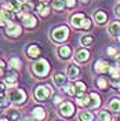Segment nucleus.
I'll use <instances>...</instances> for the list:
<instances>
[{"label":"nucleus","mask_w":120,"mask_h":121,"mask_svg":"<svg viewBox=\"0 0 120 121\" xmlns=\"http://www.w3.org/2000/svg\"><path fill=\"white\" fill-rule=\"evenodd\" d=\"M0 121H10V120H7V118H0Z\"/></svg>","instance_id":"nucleus-43"},{"label":"nucleus","mask_w":120,"mask_h":121,"mask_svg":"<svg viewBox=\"0 0 120 121\" xmlns=\"http://www.w3.org/2000/svg\"><path fill=\"white\" fill-rule=\"evenodd\" d=\"M6 33H7V36H11V37H18V36H21L22 29L18 23L8 22V25L6 26Z\"/></svg>","instance_id":"nucleus-6"},{"label":"nucleus","mask_w":120,"mask_h":121,"mask_svg":"<svg viewBox=\"0 0 120 121\" xmlns=\"http://www.w3.org/2000/svg\"><path fill=\"white\" fill-rule=\"evenodd\" d=\"M84 19H86V15L79 13V14H73L70 17V23L75 29H83V23H84Z\"/></svg>","instance_id":"nucleus-8"},{"label":"nucleus","mask_w":120,"mask_h":121,"mask_svg":"<svg viewBox=\"0 0 120 121\" xmlns=\"http://www.w3.org/2000/svg\"><path fill=\"white\" fill-rule=\"evenodd\" d=\"M75 59H76V62H79V63H86L87 60L90 59V51L86 50V48H82V50L76 51Z\"/></svg>","instance_id":"nucleus-10"},{"label":"nucleus","mask_w":120,"mask_h":121,"mask_svg":"<svg viewBox=\"0 0 120 121\" xmlns=\"http://www.w3.org/2000/svg\"><path fill=\"white\" fill-rule=\"evenodd\" d=\"M26 54L29 58H37L40 55V48H39L37 44H30L28 48H26Z\"/></svg>","instance_id":"nucleus-16"},{"label":"nucleus","mask_w":120,"mask_h":121,"mask_svg":"<svg viewBox=\"0 0 120 121\" xmlns=\"http://www.w3.org/2000/svg\"><path fill=\"white\" fill-rule=\"evenodd\" d=\"M32 72L37 77H46L50 72V65L46 59H39L32 65Z\"/></svg>","instance_id":"nucleus-2"},{"label":"nucleus","mask_w":120,"mask_h":121,"mask_svg":"<svg viewBox=\"0 0 120 121\" xmlns=\"http://www.w3.org/2000/svg\"><path fill=\"white\" fill-rule=\"evenodd\" d=\"M58 54H60V56L62 59H68L72 55V48L69 45H61L60 48H58Z\"/></svg>","instance_id":"nucleus-17"},{"label":"nucleus","mask_w":120,"mask_h":121,"mask_svg":"<svg viewBox=\"0 0 120 121\" xmlns=\"http://www.w3.org/2000/svg\"><path fill=\"white\" fill-rule=\"evenodd\" d=\"M54 84L57 85V87H60V88H62V87H65L66 85V77L62 74V73H57V74H54Z\"/></svg>","instance_id":"nucleus-18"},{"label":"nucleus","mask_w":120,"mask_h":121,"mask_svg":"<svg viewBox=\"0 0 120 121\" xmlns=\"http://www.w3.org/2000/svg\"><path fill=\"white\" fill-rule=\"evenodd\" d=\"M109 73L112 76V78H120V66L119 65H115L109 68Z\"/></svg>","instance_id":"nucleus-27"},{"label":"nucleus","mask_w":120,"mask_h":121,"mask_svg":"<svg viewBox=\"0 0 120 121\" xmlns=\"http://www.w3.org/2000/svg\"><path fill=\"white\" fill-rule=\"evenodd\" d=\"M94 118H95L94 114L88 110H83L79 113V120L80 121H94Z\"/></svg>","instance_id":"nucleus-21"},{"label":"nucleus","mask_w":120,"mask_h":121,"mask_svg":"<svg viewBox=\"0 0 120 121\" xmlns=\"http://www.w3.org/2000/svg\"><path fill=\"white\" fill-rule=\"evenodd\" d=\"M76 6V0H66V7L68 8H73Z\"/></svg>","instance_id":"nucleus-35"},{"label":"nucleus","mask_w":120,"mask_h":121,"mask_svg":"<svg viewBox=\"0 0 120 121\" xmlns=\"http://www.w3.org/2000/svg\"><path fill=\"white\" fill-rule=\"evenodd\" d=\"M80 1H82L83 4H88L90 3V0H80Z\"/></svg>","instance_id":"nucleus-39"},{"label":"nucleus","mask_w":120,"mask_h":121,"mask_svg":"<svg viewBox=\"0 0 120 121\" xmlns=\"http://www.w3.org/2000/svg\"><path fill=\"white\" fill-rule=\"evenodd\" d=\"M115 14L117 15V17H120V4H116L115 6Z\"/></svg>","instance_id":"nucleus-37"},{"label":"nucleus","mask_w":120,"mask_h":121,"mask_svg":"<svg viewBox=\"0 0 120 121\" xmlns=\"http://www.w3.org/2000/svg\"><path fill=\"white\" fill-rule=\"evenodd\" d=\"M90 28H91V21H90V18H87V17H86L84 23H83V29H84V30H90Z\"/></svg>","instance_id":"nucleus-34"},{"label":"nucleus","mask_w":120,"mask_h":121,"mask_svg":"<svg viewBox=\"0 0 120 121\" xmlns=\"http://www.w3.org/2000/svg\"><path fill=\"white\" fill-rule=\"evenodd\" d=\"M106 19H108V15L104 11H95L94 13V21H95V23L102 25V23L106 22Z\"/></svg>","instance_id":"nucleus-19"},{"label":"nucleus","mask_w":120,"mask_h":121,"mask_svg":"<svg viewBox=\"0 0 120 121\" xmlns=\"http://www.w3.org/2000/svg\"><path fill=\"white\" fill-rule=\"evenodd\" d=\"M65 92H66L68 95L73 96V95H76V87H75V85H72V84L65 85Z\"/></svg>","instance_id":"nucleus-32"},{"label":"nucleus","mask_w":120,"mask_h":121,"mask_svg":"<svg viewBox=\"0 0 120 121\" xmlns=\"http://www.w3.org/2000/svg\"><path fill=\"white\" fill-rule=\"evenodd\" d=\"M36 10H37V13L42 17H47V15L50 14V7L46 6V3H40L37 7H36Z\"/></svg>","instance_id":"nucleus-23"},{"label":"nucleus","mask_w":120,"mask_h":121,"mask_svg":"<svg viewBox=\"0 0 120 121\" xmlns=\"http://www.w3.org/2000/svg\"><path fill=\"white\" fill-rule=\"evenodd\" d=\"M48 1H50V0H40V3H46V4H47Z\"/></svg>","instance_id":"nucleus-41"},{"label":"nucleus","mask_w":120,"mask_h":121,"mask_svg":"<svg viewBox=\"0 0 120 121\" xmlns=\"http://www.w3.org/2000/svg\"><path fill=\"white\" fill-rule=\"evenodd\" d=\"M116 59H117V62H119V65H120V54H117V55H116Z\"/></svg>","instance_id":"nucleus-40"},{"label":"nucleus","mask_w":120,"mask_h":121,"mask_svg":"<svg viewBox=\"0 0 120 121\" xmlns=\"http://www.w3.org/2000/svg\"><path fill=\"white\" fill-rule=\"evenodd\" d=\"M112 116L109 112H106V110H101L99 113H98V121H112Z\"/></svg>","instance_id":"nucleus-24"},{"label":"nucleus","mask_w":120,"mask_h":121,"mask_svg":"<svg viewBox=\"0 0 120 121\" xmlns=\"http://www.w3.org/2000/svg\"><path fill=\"white\" fill-rule=\"evenodd\" d=\"M119 41H120V36H119Z\"/></svg>","instance_id":"nucleus-44"},{"label":"nucleus","mask_w":120,"mask_h":121,"mask_svg":"<svg viewBox=\"0 0 120 121\" xmlns=\"http://www.w3.org/2000/svg\"><path fill=\"white\" fill-rule=\"evenodd\" d=\"M7 96L10 99V102L14 103V105H23L26 98H28L26 92L23 90H21V88H11L7 92Z\"/></svg>","instance_id":"nucleus-1"},{"label":"nucleus","mask_w":120,"mask_h":121,"mask_svg":"<svg viewBox=\"0 0 120 121\" xmlns=\"http://www.w3.org/2000/svg\"><path fill=\"white\" fill-rule=\"evenodd\" d=\"M17 77H18V74H17L15 69H13V70H10L8 73H6V78H4V83L8 84V85H14V84L17 83Z\"/></svg>","instance_id":"nucleus-14"},{"label":"nucleus","mask_w":120,"mask_h":121,"mask_svg":"<svg viewBox=\"0 0 120 121\" xmlns=\"http://www.w3.org/2000/svg\"><path fill=\"white\" fill-rule=\"evenodd\" d=\"M32 116H33V118H36L37 121H43L46 118V110L43 109V107L37 106V107H35V109H33Z\"/></svg>","instance_id":"nucleus-15"},{"label":"nucleus","mask_w":120,"mask_h":121,"mask_svg":"<svg viewBox=\"0 0 120 121\" xmlns=\"http://www.w3.org/2000/svg\"><path fill=\"white\" fill-rule=\"evenodd\" d=\"M8 63H10L11 69H15V70L21 69V66H22V62H21V59H19V58H11Z\"/></svg>","instance_id":"nucleus-28"},{"label":"nucleus","mask_w":120,"mask_h":121,"mask_svg":"<svg viewBox=\"0 0 120 121\" xmlns=\"http://www.w3.org/2000/svg\"><path fill=\"white\" fill-rule=\"evenodd\" d=\"M61 100H62L61 96H55V98H54V103H61Z\"/></svg>","instance_id":"nucleus-38"},{"label":"nucleus","mask_w":120,"mask_h":121,"mask_svg":"<svg viewBox=\"0 0 120 121\" xmlns=\"http://www.w3.org/2000/svg\"><path fill=\"white\" fill-rule=\"evenodd\" d=\"M50 36L55 43H64L69 37V29H68V26H58L51 30Z\"/></svg>","instance_id":"nucleus-3"},{"label":"nucleus","mask_w":120,"mask_h":121,"mask_svg":"<svg viewBox=\"0 0 120 121\" xmlns=\"http://www.w3.org/2000/svg\"><path fill=\"white\" fill-rule=\"evenodd\" d=\"M79 74H80V69H79V66L75 65V63H70V65L68 66V76H69L70 78H76Z\"/></svg>","instance_id":"nucleus-20"},{"label":"nucleus","mask_w":120,"mask_h":121,"mask_svg":"<svg viewBox=\"0 0 120 121\" xmlns=\"http://www.w3.org/2000/svg\"><path fill=\"white\" fill-rule=\"evenodd\" d=\"M22 23H23L25 28L33 29V28H36V25H37V19H36V17L33 14L26 13V14H23V17H22Z\"/></svg>","instance_id":"nucleus-7"},{"label":"nucleus","mask_w":120,"mask_h":121,"mask_svg":"<svg viewBox=\"0 0 120 121\" xmlns=\"http://www.w3.org/2000/svg\"><path fill=\"white\" fill-rule=\"evenodd\" d=\"M23 121H33V120H32V118H29V117H25V120H23Z\"/></svg>","instance_id":"nucleus-42"},{"label":"nucleus","mask_w":120,"mask_h":121,"mask_svg":"<svg viewBox=\"0 0 120 121\" xmlns=\"http://www.w3.org/2000/svg\"><path fill=\"white\" fill-rule=\"evenodd\" d=\"M4 68H6V63L3 60H0V77L4 74Z\"/></svg>","instance_id":"nucleus-36"},{"label":"nucleus","mask_w":120,"mask_h":121,"mask_svg":"<svg viewBox=\"0 0 120 121\" xmlns=\"http://www.w3.org/2000/svg\"><path fill=\"white\" fill-rule=\"evenodd\" d=\"M7 116H8V120L15 121V120H18V118H19V116H21V113H19L18 110H15V109H8Z\"/></svg>","instance_id":"nucleus-26"},{"label":"nucleus","mask_w":120,"mask_h":121,"mask_svg":"<svg viewBox=\"0 0 120 121\" xmlns=\"http://www.w3.org/2000/svg\"><path fill=\"white\" fill-rule=\"evenodd\" d=\"M95 84H97V87L99 88V90H106V88H108V78H105V77H99V78H97Z\"/></svg>","instance_id":"nucleus-29"},{"label":"nucleus","mask_w":120,"mask_h":121,"mask_svg":"<svg viewBox=\"0 0 120 121\" xmlns=\"http://www.w3.org/2000/svg\"><path fill=\"white\" fill-rule=\"evenodd\" d=\"M66 7V0H53V8L57 11H61Z\"/></svg>","instance_id":"nucleus-25"},{"label":"nucleus","mask_w":120,"mask_h":121,"mask_svg":"<svg viewBox=\"0 0 120 121\" xmlns=\"http://www.w3.org/2000/svg\"><path fill=\"white\" fill-rule=\"evenodd\" d=\"M14 17H15L14 13L8 11V10H6V8L0 10V26H7L8 22H10V19L14 18Z\"/></svg>","instance_id":"nucleus-9"},{"label":"nucleus","mask_w":120,"mask_h":121,"mask_svg":"<svg viewBox=\"0 0 120 121\" xmlns=\"http://www.w3.org/2000/svg\"><path fill=\"white\" fill-rule=\"evenodd\" d=\"M108 33L113 36V37H116V36H120V22L119 21H113V22L109 23V26H108Z\"/></svg>","instance_id":"nucleus-12"},{"label":"nucleus","mask_w":120,"mask_h":121,"mask_svg":"<svg viewBox=\"0 0 120 121\" xmlns=\"http://www.w3.org/2000/svg\"><path fill=\"white\" fill-rule=\"evenodd\" d=\"M0 55H1V52H0Z\"/></svg>","instance_id":"nucleus-45"},{"label":"nucleus","mask_w":120,"mask_h":121,"mask_svg":"<svg viewBox=\"0 0 120 121\" xmlns=\"http://www.w3.org/2000/svg\"><path fill=\"white\" fill-rule=\"evenodd\" d=\"M75 87H76V94H77V92H86V90H87L86 84L82 83V81H76Z\"/></svg>","instance_id":"nucleus-31"},{"label":"nucleus","mask_w":120,"mask_h":121,"mask_svg":"<svg viewBox=\"0 0 120 121\" xmlns=\"http://www.w3.org/2000/svg\"><path fill=\"white\" fill-rule=\"evenodd\" d=\"M106 52H108V55H111V56H115V58H116V55H117V48H115V47H109V48L106 50Z\"/></svg>","instance_id":"nucleus-33"},{"label":"nucleus","mask_w":120,"mask_h":121,"mask_svg":"<svg viewBox=\"0 0 120 121\" xmlns=\"http://www.w3.org/2000/svg\"><path fill=\"white\" fill-rule=\"evenodd\" d=\"M101 106V98L99 95H97L95 92H91L90 94V103L87 106V109H97Z\"/></svg>","instance_id":"nucleus-13"},{"label":"nucleus","mask_w":120,"mask_h":121,"mask_svg":"<svg viewBox=\"0 0 120 121\" xmlns=\"http://www.w3.org/2000/svg\"><path fill=\"white\" fill-rule=\"evenodd\" d=\"M109 68H111V65L104 59H99L94 63V69L98 73H106V72H109Z\"/></svg>","instance_id":"nucleus-11"},{"label":"nucleus","mask_w":120,"mask_h":121,"mask_svg":"<svg viewBox=\"0 0 120 121\" xmlns=\"http://www.w3.org/2000/svg\"><path fill=\"white\" fill-rule=\"evenodd\" d=\"M50 87L48 85H37L35 88V98L39 102H46L50 96Z\"/></svg>","instance_id":"nucleus-4"},{"label":"nucleus","mask_w":120,"mask_h":121,"mask_svg":"<svg viewBox=\"0 0 120 121\" xmlns=\"http://www.w3.org/2000/svg\"><path fill=\"white\" fill-rule=\"evenodd\" d=\"M80 43H82V45H91L94 43V37L90 36V35H84V36L80 39Z\"/></svg>","instance_id":"nucleus-30"},{"label":"nucleus","mask_w":120,"mask_h":121,"mask_svg":"<svg viewBox=\"0 0 120 121\" xmlns=\"http://www.w3.org/2000/svg\"><path fill=\"white\" fill-rule=\"evenodd\" d=\"M75 113V106L72 102H64L60 106V114L64 117H72Z\"/></svg>","instance_id":"nucleus-5"},{"label":"nucleus","mask_w":120,"mask_h":121,"mask_svg":"<svg viewBox=\"0 0 120 121\" xmlns=\"http://www.w3.org/2000/svg\"><path fill=\"white\" fill-rule=\"evenodd\" d=\"M109 109L111 112H115V113H120V99L115 98L109 102Z\"/></svg>","instance_id":"nucleus-22"}]
</instances>
